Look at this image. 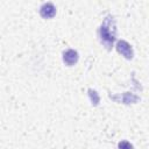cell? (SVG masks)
Returning <instances> with one entry per match:
<instances>
[{
  "label": "cell",
  "mask_w": 149,
  "mask_h": 149,
  "mask_svg": "<svg viewBox=\"0 0 149 149\" xmlns=\"http://www.w3.org/2000/svg\"><path fill=\"white\" fill-rule=\"evenodd\" d=\"M115 34H116L115 21L112 15H108L104 19V21L98 30L99 40H100L101 44L104 47H106V49H108V50L112 49L113 43L115 41Z\"/></svg>",
  "instance_id": "6da1fadb"
},
{
  "label": "cell",
  "mask_w": 149,
  "mask_h": 149,
  "mask_svg": "<svg viewBox=\"0 0 149 149\" xmlns=\"http://www.w3.org/2000/svg\"><path fill=\"white\" fill-rule=\"evenodd\" d=\"M115 48H116L118 52L121 54L125 58H127V59H132V58H133V56H134V51H133L132 45H130L127 41H123V40L118 41Z\"/></svg>",
  "instance_id": "3957f363"
},
{
  "label": "cell",
  "mask_w": 149,
  "mask_h": 149,
  "mask_svg": "<svg viewBox=\"0 0 149 149\" xmlns=\"http://www.w3.org/2000/svg\"><path fill=\"white\" fill-rule=\"evenodd\" d=\"M118 148H119V149H134L133 144H132L130 142L126 141V140L120 141V142H119V144H118Z\"/></svg>",
  "instance_id": "52a82bcc"
},
{
  "label": "cell",
  "mask_w": 149,
  "mask_h": 149,
  "mask_svg": "<svg viewBox=\"0 0 149 149\" xmlns=\"http://www.w3.org/2000/svg\"><path fill=\"white\" fill-rule=\"evenodd\" d=\"M78 52L73 49H68L66 51L63 52V62L68 65V66H72L78 62Z\"/></svg>",
  "instance_id": "277c9868"
},
{
  "label": "cell",
  "mask_w": 149,
  "mask_h": 149,
  "mask_svg": "<svg viewBox=\"0 0 149 149\" xmlns=\"http://www.w3.org/2000/svg\"><path fill=\"white\" fill-rule=\"evenodd\" d=\"M88 97H90V100H91L92 105L97 106V105L99 104V100H100V98H99V94L97 93V91H94V90L90 88V90H88Z\"/></svg>",
  "instance_id": "8992f818"
},
{
  "label": "cell",
  "mask_w": 149,
  "mask_h": 149,
  "mask_svg": "<svg viewBox=\"0 0 149 149\" xmlns=\"http://www.w3.org/2000/svg\"><path fill=\"white\" fill-rule=\"evenodd\" d=\"M109 98H111L112 100L116 101V102H122V104H127V105H129V104H135V102H137L139 99H140L137 95H135V94H133V93H130V92H125V93L119 94V95H112V94H109Z\"/></svg>",
  "instance_id": "7a4b0ae2"
},
{
  "label": "cell",
  "mask_w": 149,
  "mask_h": 149,
  "mask_svg": "<svg viewBox=\"0 0 149 149\" xmlns=\"http://www.w3.org/2000/svg\"><path fill=\"white\" fill-rule=\"evenodd\" d=\"M40 14L42 17L44 19H51L55 16L56 14V7L54 6V3L51 2H47V3H43L40 8Z\"/></svg>",
  "instance_id": "5b68a950"
}]
</instances>
